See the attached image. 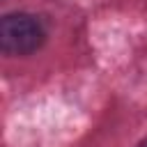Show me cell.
<instances>
[{"instance_id": "7a4b0ae2", "label": "cell", "mask_w": 147, "mask_h": 147, "mask_svg": "<svg viewBox=\"0 0 147 147\" xmlns=\"http://www.w3.org/2000/svg\"><path fill=\"white\" fill-rule=\"evenodd\" d=\"M138 147H147V138H145V140H142V142H140Z\"/></svg>"}, {"instance_id": "6da1fadb", "label": "cell", "mask_w": 147, "mask_h": 147, "mask_svg": "<svg viewBox=\"0 0 147 147\" xmlns=\"http://www.w3.org/2000/svg\"><path fill=\"white\" fill-rule=\"evenodd\" d=\"M46 39V30L39 18L16 11L7 14L0 23V44L5 55H30L41 48Z\"/></svg>"}]
</instances>
